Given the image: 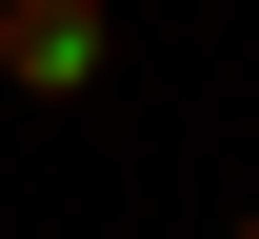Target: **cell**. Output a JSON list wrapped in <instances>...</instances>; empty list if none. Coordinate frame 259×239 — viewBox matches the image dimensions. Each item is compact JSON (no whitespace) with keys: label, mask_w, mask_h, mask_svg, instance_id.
<instances>
[{"label":"cell","mask_w":259,"mask_h":239,"mask_svg":"<svg viewBox=\"0 0 259 239\" xmlns=\"http://www.w3.org/2000/svg\"><path fill=\"white\" fill-rule=\"evenodd\" d=\"M100 60H120V0H0V80L20 100H80Z\"/></svg>","instance_id":"obj_1"},{"label":"cell","mask_w":259,"mask_h":239,"mask_svg":"<svg viewBox=\"0 0 259 239\" xmlns=\"http://www.w3.org/2000/svg\"><path fill=\"white\" fill-rule=\"evenodd\" d=\"M239 239H259V219H239Z\"/></svg>","instance_id":"obj_2"}]
</instances>
